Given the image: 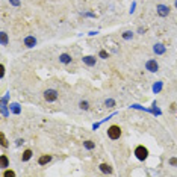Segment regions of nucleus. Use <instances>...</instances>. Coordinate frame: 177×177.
I'll list each match as a JSON object with an SVG mask.
<instances>
[{
	"instance_id": "nucleus-10",
	"label": "nucleus",
	"mask_w": 177,
	"mask_h": 177,
	"mask_svg": "<svg viewBox=\"0 0 177 177\" xmlns=\"http://www.w3.org/2000/svg\"><path fill=\"white\" fill-rule=\"evenodd\" d=\"M50 161H51V156L44 154V156H41V157L38 159V164H39V165H46V164H49Z\"/></svg>"
},
{
	"instance_id": "nucleus-2",
	"label": "nucleus",
	"mask_w": 177,
	"mask_h": 177,
	"mask_svg": "<svg viewBox=\"0 0 177 177\" xmlns=\"http://www.w3.org/2000/svg\"><path fill=\"white\" fill-rule=\"evenodd\" d=\"M108 136L111 139H118L121 136V129H120V126H111L108 129Z\"/></svg>"
},
{
	"instance_id": "nucleus-26",
	"label": "nucleus",
	"mask_w": 177,
	"mask_h": 177,
	"mask_svg": "<svg viewBox=\"0 0 177 177\" xmlns=\"http://www.w3.org/2000/svg\"><path fill=\"white\" fill-rule=\"evenodd\" d=\"M176 6H177V2H176Z\"/></svg>"
},
{
	"instance_id": "nucleus-12",
	"label": "nucleus",
	"mask_w": 177,
	"mask_h": 177,
	"mask_svg": "<svg viewBox=\"0 0 177 177\" xmlns=\"http://www.w3.org/2000/svg\"><path fill=\"white\" fill-rule=\"evenodd\" d=\"M8 164H9V162H8V157H6L5 154H2V156H0V166H2V168H6Z\"/></svg>"
},
{
	"instance_id": "nucleus-24",
	"label": "nucleus",
	"mask_w": 177,
	"mask_h": 177,
	"mask_svg": "<svg viewBox=\"0 0 177 177\" xmlns=\"http://www.w3.org/2000/svg\"><path fill=\"white\" fill-rule=\"evenodd\" d=\"M100 58H103V59H106V58H108V53H106L104 50H102V51H100Z\"/></svg>"
},
{
	"instance_id": "nucleus-19",
	"label": "nucleus",
	"mask_w": 177,
	"mask_h": 177,
	"mask_svg": "<svg viewBox=\"0 0 177 177\" xmlns=\"http://www.w3.org/2000/svg\"><path fill=\"white\" fill-rule=\"evenodd\" d=\"M104 104L108 106V108H112V106H115V102H114L112 99H109V100H106V102H104Z\"/></svg>"
},
{
	"instance_id": "nucleus-17",
	"label": "nucleus",
	"mask_w": 177,
	"mask_h": 177,
	"mask_svg": "<svg viewBox=\"0 0 177 177\" xmlns=\"http://www.w3.org/2000/svg\"><path fill=\"white\" fill-rule=\"evenodd\" d=\"M8 44V35L6 32H2V46H6Z\"/></svg>"
},
{
	"instance_id": "nucleus-23",
	"label": "nucleus",
	"mask_w": 177,
	"mask_h": 177,
	"mask_svg": "<svg viewBox=\"0 0 177 177\" xmlns=\"http://www.w3.org/2000/svg\"><path fill=\"white\" fill-rule=\"evenodd\" d=\"M170 164H171L173 166H177V159H176V157H171V159H170Z\"/></svg>"
},
{
	"instance_id": "nucleus-14",
	"label": "nucleus",
	"mask_w": 177,
	"mask_h": 177,
	"mask_svg": "<svg viewBox=\"0 0 177 177\" xmlns=\"http://www.w3.org/2000/svg\"><path fill=\"white\" fill-rule=\"evenodd\" d=\"M9 106H11V111H12L14 114H20L21 109H20V106L17 104V103H12V104H9Z\"/></svg>"
},
{
	"instance_id": "nucleus-11",
	"label": "nucleus",
	"mask_w": 177,
	"mask_h": 177,
	"mask_svg": "<svg viewBox=\"0 0 177 177\" xmlns=\"http://www.w3.org/2000/svg\"><path fill=\"white\" fill-rule=\"evenodd\" d=\"M100 170H102L103 173H106V174H111V173H112V168H111L108 164H102V165H100Z\"/></svg>"
},
{
	"instance_id": "nucleus-21",
	"label": "nucleus",
	"mask_w": 177,
	"mask_h": 177,
	"mask_svg": "<svg viewBox=\"0 0 177 177\" xmlns=\"http://www.w3.org/2000/svg\"><path fill=\"white\" fill-rule=\"evenodd\" d=\"M79 106H80V109H83V111H86L88 108H90V106H88V102H80Z\"/></svg>"
},
{
	"instance_id": "nucleus-8",
	"label": "nucleus",
	"mask_w": 177,
	"mask_h": 177,
	"mask_svg": "<svg viewBox=\"0 0 177 177\" xmlns=\"http://www.w3.org/2000/svg\"><path fill=\"white\" fill-rule=\"evenodd\" d=\"M153 50H154L156 55H162V53H165V46L164 44H156V46L153 47Z\"/></svg>"
},
{
	"instance_id": "nucleus-7",
	"label": "nucleus",
	"mask_w": 177,
	"mask_h": 177,
	"mask_svg": "<svg viewBox=\"0 0 177 177\" xmlns=\"http://www.w3.org/2000/svg\"><path fill=\"white\" fill-rule=\"evenodd\" d=\"M83 64H86L88 67L95 65V58H94V56H85V58H83Z\"/></svg>"
},
{
	"instance_id": "nucleus-13",
	"label": "nucleus",
	"mask_w": 177,
	"mask_h": 177,
	"mask_svg": "<svg viewBox=\"0 0 177 177\" xmlns=\"http://www.w3.org/2000/svg\"><path fill=\"white\" fill-rule=\"evenodd\" d=\"M30 157H32V150H26V152L23 153V156H21L23 161H29Z\"/></svg>"
},
{
	"instance_id": "nucleus-20",
	"label": "nucleus",
	"mask_w": 177,
	"mask_h": 177,
	"mask_svg": "<svg viewBox=\"0 0 177 177\" xmlns=\"http://www.w3.org/2000/svg\"><path fill=\"white\" fill-rule=\"evenodd\" d=\"M14 176H15V173L14 171H9V170L3 173V177H14Z\"/></svg>"
},
{
	"instance_id": "nucleus-5",
	"label": "nucleus",
	"mask_w": 177,
	"mask_h": 177,
	"mask_svg": "<svg viewBox=\"0 0 177 177\" xmlns=\"http://www.w3.org/2000/svg\"><path fill=\"white\" fill-rule=\"evenodd\" d=\"M145 68L148 70V71H152V73H154V71H157V68H159V65H157V62L154 59H150V61H147V64H145Z\"/></svg>"
},
{
	"instance_id": "nucleus-4",
	"label": "nucleus",
	"mask_w": 177,
	"mask_h": 177,
	"mask_svg": "<svg viewBox=\"0 0 177 177\" xmlns=\"http://www.w3.org/2000/svg\"><path fill=\"white\" fill-rule=\"evenodd\" d=\"M156 9H157V14L161 17H166L170 14V6H166V5H157Z\"/></svg>"
},
{
	"instance_id": "nucleus-25",
	"label": "nucleus",
	"mask_w": 177,
	"mask_h": 177,
	"mask_svg": "<svg viewBox=\"0 0 177 177\" xmlns=\"http://www.w3.org/2000/svg\"><path fill=\"white\" fill-rule=\"evenodd\" d=\"M11 3H12L14 6H18V3H20V0H11Z\"/></svg>"
},
{
	"instance_id": "nucleus-16",
	"label": "nucleus",
	"mask_w": 177,
	"mask_h": 177,
	"mask_svg": "<svg viewBox=\"0 0 177 177\" xmlns=\"http://www.w3.org/2000/svg\"><path fill=\"white\" fill-rule=\"evenodd\" d=\"M83 145H85L88 150H92V148H94V142H92V141H85Z\"/></svg>"
},
{
	"instance_id": "nucleus-9",
	"label": "nucleus",
	"mask_w": 177,
	"mask_h": 177,
	"mask_svg": "<svg viewBox=\"0 0 177 177\" xmlns=\"http://www.w3.org/2000/svg\"><path fill=\"white\" fill-rule=\"evenodd\" d=\"M59 61H61L62 64H70V62H71V56L67 55V53H62V55L59 56Z\"/></svg>"
},
{
	"instance_id": "nucleus-22",
	"label": "nucleus",
	"mask_w": 177,
	"mask_h": 177,
	"mask_svg": "<svg viewBox=\"0 0 177 177\" xmlns=\"http://www.w3.org/2000/svg\"><path fill=\"white\" fill-rule=\"evenodd\" d=\"M123 38H124V39L132 38V32H124V35H123Z\"/></svg>"
},
{
	"instance_id": "nucleus-3",
	"label": "nucleus",
	"mask_w": 177,
	"mask_h": 177,
	"mask_svg": "<svg viewBox=\"0 0 177 177\" xmlns=\"http://www.w3.org/2000/svg\"><path fill=\"white\" fill-rule=\"evenodd\" d=\"M44 99H46L47 102H55L58 99V91L56 90H47L46 92H44Z\"/></svg>"
},
{
	"instance_id": "nucleus-15",
	"label": "nucleus",
	"mask_w": 177,
	"mask_h": 177,
	"mask_svg": "<svg viewBox=\"0 0 177 177\" xmlns=\"http://www.w3.org/2000/svg\"><path fill=\"white\" fill-rule=\"evenodd\" d=\"M161 90H162V82H157V83H154V85H153V91H154L156 94H157L159 91H161Z\"/></svg>"
},
{
	"instance_id": "nucleus-6",
	"label": "nucleus",
	"mask_w": 177,
	"mask_h": 177,
	"mask_svg": "<svg viewBox=\"0 0 177 177\" xmlns=\"http://www.w3.org/2000/svg\"><path fill=\"white\" fill-rule=\"evenodd\" d=\"M35 44H37V39H35V37H26L24 38V46L26 47H33L35 46Z\"/></svg>"
},
{
	"instance_id": "nucleus-1",
	"label": "nucleus",
	"mask_w": 177,
	"mask_h": 177,
	"mask_svg": "<svg viewBox=\"0 0 177 177\" xmlns=\"http://www.w3.org/2000/svg\"><path fill=\"white\" fill-rule=\"evenodd\" d=\"M135 156L139 159V161H145L147 156H148V150H147L144 145H139V147H136V150H135Z\"/></svg>"
},
{
	"instance_id": "nucleus-18",
	"label": "nucleus",
	"mask_w": 177,
	"mask_h": 177,
	"mask_svg": "<svg viewBox=\"0 0 177 177\" xmlns=\"http://www.w3.org/2000/svg\"><path fill=\"white\" fill-rule=\"evenodd\" d=\"M0 141H2V147H8V141H6L3 133H0Z\"/></svg>"
}]
</instances>
